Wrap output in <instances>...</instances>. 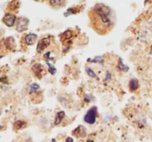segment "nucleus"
I'll return each instance as SVG.
<instances>
[{"instance_id":"1","label":"nucleus","mask_w":152,"mask_h":142,"mask_svg":"<svg viewBox=\"0 0 152 142\" xmlns=\"http://www.w3.org/2000/svg\"><path fill=\"white\" fill-rule=\"evenodd\" d=\"M94 13L96 16V20L101 26L105 28L112 25L111 9L102 4H98L94 7Z\"/></svg>"},{"instance_id":"2","label":"nucleus","mask_w":152,"mask_h":142,"mask_svg":"<svg viewBox=\"0 0 152 142\" xmlns=\"http://www.w3.org/2000/svg\"><path fill=\"white\" fill-rule=\"evenodd\" d=\"M96 113H97V110H96V106H93V107L91 108L87 112L86 115H85V121L89 124H94L95 121H96Z\"/></svg>"},{"instance_id":"3","label":"nucleus","mask_w":152,"mask_h":142,"mask_svg":"<svg viewBox=\"0 0 152 142\" xmlns=\"http://www.w3.org/2000/svg\"><path fill=\"white\" fill-rule=\"evenodd\" d=\"M29 20L26 18H19L17 20L16 24V30L19 32H22L24 30H26L28 29Z\"/></svg>"},{"instance_id":"4","label":"nucleus","mask_w":152,"mask_h":142,"mask_svg":"<svg viewBox=\"0 0 152 142\" xmlns=\"http://www.w3.org/2000/svg\"><path fill=\"white\" fill-rule=\"evenodd\" d=\"M16 16L13 14H10V13L6 14L2 19L3 22L8 27H13L16 22Z\"/></svg>"},{"instance_id":"5","label":"nucleus","mask_w":152,"mask_h":142,"mask_svg":"<svg viewBox=\"0 0 152 142\" xmlns=\"http://www.w3.org/2000/svg\"><path fill=\"white\" fill-rule=\"evenodd\" d=\"M50 44V39L48 38H43L42 39L40 40L37 44V50L38 53H41Z\"/></svg>"},{"instance_id":"6","label":"nucleus","mask_w":152,"mask_h":142,"mask_svg":"<svg viewBox=\"0 0 152 142\" xmlns=\"http://www.w3.org/2000/svg\"><path fill=\"white\" fill-rule=\"evenodd\" d=\"M37 36L36 34H28V35L25 36V43H26L28 45H32L35 43V41H37Z\"/></svg>"},{"instance_id":"7","label":"nucleus","mask_w":152,"mask_h":142,"mask_svg":"<svg viewBox=\"0 0 152 142\" xmlns=\"http://www.w3.org/2000/svg\"><path fill=\"white\" fill-rule=\"evenodd\" d=\"M32 70H34V73L37 76H38V78H42V72H43V68L42 66L39 64H36L33 66Z\"/></svg>"},{"instance_id":"8","label":"nucleus","mask_w":152,"mask_h":142,"mask_svg":"<svg viewBox=\"0 0 152 142\" xmlns=\"http://www.w3.org/2000/svg\"><path fill=\"white\" fill-rule=\"evenodd\" d=\"M65 115V114L63 111H61V112H58L57 115H56V118H55L54 124H56V125L60 124V122L62 121V120L64 118Z\"/></svg>"},{"instance_id":"9","label":"nucleus","mask_w":152,"mask_h":142,"mask_svg":"<svg viewBox=\"0 0 152 142\" xmlns=\"http://www.w3.org/2000/svg\"><path fill=\"white\" fill-rule=\"evenodd\" d=\"M63 3V0H50V5L53 7H59Z\"/></svg>"},{"instance_id":"10","label":"nucleus","mask_w":152,"mask_h":142,"mask_svg":"<svg viewBox=\"0 0 152 142\" xmlns=\"http://www.w3.org/2000/svg\"><path fill=\"white\" fill-rule=\"evenodd\" d=\"M138 87V81L137 79H132L130 81V89L132 90H137Z\"/></svg>"},{"instance_id":"11","label":"nucleus","mask_w":152,"mask_h":142,"mask_svg":"<svg viewBox=\"0 0 152 142\" xmlns=\"http://www.w3.org/2000/svg\"><path fill=\"white\" fill-rule=\"evenodd\" d=\"M14 126L15 128H16V130H19V129H22L23 127H25V126H26V124H25V123L23 122V121H18L15 123Z\"/></svg>"},{"instance_id":"12","label":"nucleus","mask_w":152,"mask_h":142,"mask_svg":"<svg viewBox=\"0 0 152 142\" xmlns=\"http://www.w3.org/2000/svg\"><path fill=\"white\" fill-rule=\"evenodd\" d=\"M71 36H72V32L70 30H67L66 32L63 33V35H62V38H63V40H67L71 38Z\"/></svg>"},{"instance_id":"13","label":"nucleus","mask_w":152,"mask_h":142,"mask_svg":"<svg viewBox=\"0 0 152 142\" xmlns=\"http://www.w3.org/2000/svg\"><path fill=\"white\" fill-rule=\"evenodd\" d=\"M38 89H39V86L38 84H31V87H30V93H34V92L37 91Z\"/></svg>"},{"instance_id":"14","label":"nucleus","mask_w":152,"mask_h":142,"mask_svg":"<svg viewBox=\"0 0 152 142\" xmlns=\"http://www.w3.org/2000/svg\"><path fill=\"white\" fill-rule=\"evenodd\" d=\"M87 73L91 77H94V78H95V77H96V74L94 73V72L93 70H91L90 69V68H88V69H87Z\"/></svg>"},{"instance_id":"15","label":"nucleus","mask_w":152,"mask_h":142,"mask_svg":"<svg viewBox=\"0 0 152 142\" xmlns=\"http://www.w3.org/2000/svg\"><path fill=\"white\" fill-rule=\"evenodd\" d=\"M72 141L73 139H71V138H68V139H67V141Z\"/></svg>"},{"instance_id":"16","label":"nucleus","mask_w":152,"mask_h":142,"mask_svg":"<svg viewBox=\"0 0 152 142\" xmlns=\"http://www.w3.org/2000/svg\"><path fill=\"white\" fill-rule=\"evenodd\" d=\"M36 1H38V0H36Z\"/></svg>"}]
</instances>
